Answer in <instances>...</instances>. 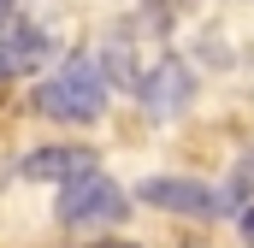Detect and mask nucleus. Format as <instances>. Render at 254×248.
Returning <instances> with one entry per match:
<instances>
[{
    "label": "nucleus",
    "instance_id": "nucleus-9",
    "mask_svg": "<svg viewBox=\"0 0 254 248\" xmlns=\"http://www.w3.org/2000/svg\"><path fill=\"white\" fill-rule=\"evenodd\" d=\"M12 12H18V0H0V18H12Z\"/></svg>",
    "mask_w": 254,
    "mask_h": 248
},
{
    "label": "nucleus",
    "instance_id": "nucleus-1",
    "mask_svg": "<svg viewBox=\"0 0 254 248\" xmlns=\"http://www.w3.org/2000/svg\"><path fill=\"white\" fill-rule=\"evenodd\" d=\"M36 107L48 119H65V124H95L101 107H107V71H101V60L95 54H71L54 77H42Z\"/></svg>",
    "mask_w": 254,
    "mask_h": 248
},
{
    "label": "nucleus",
    "instance_id": "nucleus-3",
    "mask_svg": "<svg viewBox=\"0 0 254 248\" xmlns=\"http://www.w3.org/2000/svg\"><path fill=\"white\" fill-rule=\"evenodd\" d=\"M142 201L148 207H166V213H184V219H219V213L237 207L225 189H207V184H195V178H148L142 184Z\"/></svg>",
    "mask_w": 254,
    "mask_h": 248
},
{
    "label": "nucleus",
    "instance_id": "nucleus-4",
    "mask_svg": "<svg viewBox=\"0 0 254 248\" xmlns=\"http://www.w3.org/2000/svg\"><path fill=\"white\" fill-rule=\"evenodd\" d=\"M101 160H95V148H83V142H54V148H36L18 172L30 178V184H71L77 172H95Z\"/></svg>",
    "mask_w": 254,
    "mask_h": 248
},
{
    "label": "nucleus",
    "instance_id": "nucleus-6",
    "mask_svg": "<svg viewBox=\"0 0 254 248\" xmlns=\"http://www.w3.org/2000/svg\"><path fill=\"white\" fill-rule=\"evenodd\" d=\"M136 95H142V101H154L160 113H172V107L190 95V77H184V65H178V60H166L154 77H142V83H136Z\"/></svg>",
    "mask_w": 254,
    "mask_h": 248
},
{
    "label": "nucleus",
    "instance_id": "nucleus-5",
    "mask_svg": "<svg viewBox=\"0 0 254 248\" xmlns=\"http://www.w3.org/2000/svg\"><path fill=\"white\" fill-rule=\"evenodd\" d=\"M48 60V30H30V24H6L0 18V83L6 77H24Z\"/></svg>",
    "mask_w": 254,
    "mask_h": 248
},
{
    "label": "nucleus",
    "instance_id": "nucleus-8",
    "mask_svg": "<svg viewBox=\"0 0 254 248\" xmlns=\"http://www.w3.org/2000/svg\"><path fill=\"white\" fill-rule=\"evenodd\" d=\"M237 225H243V243L254 248V201H249V207H243V213H237Z\"/></svg>",
    "mask_w": 254,
    "mask_h": 248
},
{
    "label": "nucleus",
    "instance_id": "nucleus-2",
    "mask_svg": "<svg viewBox=\"0 0 254 248\" xmlns=\"http://www.w3.org/2000/svg\"><path fill=\"white\" fill-rule=\"evenodd\" d=\"M125 213H130V195L113 184V178H107L101 166H95V172H77V178L60 189V207H54V219H60L65 231H89V225H119Z\"/></svg>",
    "mask_w": 254,
    "mask_h": 248
},
{
    "label": "nucleus",
    "instance_id": "nucleus-10",
    "mask_svg": "<svg viewBox=\"0 0 254 248\" xmlns=\"http://www.w3.org/2000/svg\"><path fill=\"white\" fill-rule=\"evenodd\" d=\"M95 248H136V243H95Z\"/></svg>",
    "mask_w": 254,
    "mask_h": 248
},
{
    "label": "nucleus",
    "instance_id": "nucleus-7",
    "mask_svg": "<svg viewBox=\"0 0 254 248\" xmlns=\"http://www.w3.org/2000/svg\"><path fill=\"white\" fill-rule=\"evenodd\" d=\"M231 201H254V154L237 160V172H231V189H225Z\"/></svg>",
    "mask_w": 254,
    "mask_h": 248
}]
</instances>
